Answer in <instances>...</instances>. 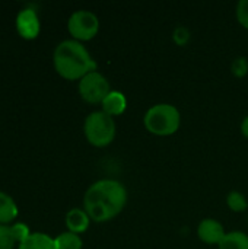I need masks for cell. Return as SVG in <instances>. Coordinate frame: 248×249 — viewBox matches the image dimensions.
<instances>
[{"label":"cell","mask_w":248,"mask_h":249,"mask_svg":"<svg viewBox=\"0 0 248 249\" xmlns=\"http://www.w3.org/2000/svg\"><path fill=\"white\" fill-rule=\"evenodd\" d=\"M126 204L127 190L115 179H99L83 196V210L95 223L113 220L124 210Z\"/></svg>","instance_id":"obj_1"},{"label":"cell","mask_w":248,"mask_h":249,"mask_svg":"<svg viewBox=\"0 0 248 249\" xmlns=\"http://www.w3.org/2000/svg\"><path fill=\"white\" fill-rule=\"evenodd\" d=\"M53 64L56 71L67 80H80L96 70V63L86 47L75 39H64L56 47Z\"/></svg>","instance_id":"obj_2"},{"label":"cell","mask_w":248,"mask_h":249,"mask_svg":"<svg viewBox=\"0 0 248 249\" xmlns=\"http://www.w3.org/2000/svg\"><path fill=\"white\" fill-rule=\"evenodd\" d=\"M145 128L155 136H172L181 125V114L171 104H156L143 117Z\"/></svg>","instance_id":"obj_3"},{"label":"cell","mask_w":248,"mask_h":249,"mask_svg":"<svg viewBox=\"0 0 248 249\" xmlns=\"http://www.w3.org/2000/svg\"><path fill=\"white\" fill-rule=\"evenodd\" d=\"M117 127L111 115L101 111L91 112L83 123V134L95 147H107L115 139Z\"/></svg>","instance_id":"obj_4"},{"label":"cell","mask_w":248,"mask_h":249,"mask_svg":"<svg viewBox=\"0 0 248 249\" xmlns=\"http://www.w3.org/2000/svg\"><path fill=\"white\" fill-rule=\"evenodd\" d=\"M67 29L75 41H91L99 31V19L89 10H76L69 18Z\"/></svg>","instance_id":"obj_5"},{"label":"cell","mask_w":248,"mask_h":249,"mask_svg":"<svg viewBox=\"0 0 248 249\" xmlns=\"http://www.w3.org/2000/svg\"><path fill=\"white\" fill-rule=\"evenodd\" d=\"M79 95L88 104H102L107 95L111 92V86L104 74L99 71H91L79 80Z\"/></svg>","instance_id":"obj_6"},{"label":"cell","mask_w":248,"mask_h":249,"mask_svg":"<svg viewBox=\"0 0 248 249\" xmlns=\"http://www.w3.org/2000/svg\"><path fill=\"white\" fill-rule=\"evenodd\" d=\"M16 29L23 39H35L39 34V19L35 10L23 9L16 16Z\"/></svg>","instance_id":"obj_7"},{"label":"cell","mask_w":248,"mask_h":249,"mask_svg":"<svg viewBox=\"0 0 248 249\" xmlns=\"http://www.w3.org/2000/svg\"><path fill=\"white\" fill-rule=\"evenodd\" d=\"M227 235L224 226L216 219H203L197 226V236L208 245H219Z\"/></svg>","instance_id":"obj_8"},{"label":"cell","mask_w":248,"mask_h":249,"mask_svg":"<svg viewBox=\"0 0 248 249\" xmlns=\"http://www.w3.org/2000/svg\"><path fill=\"white\" fill-rule=\"evenodd\" d=\"M91 217L88 216V213L83 209H72L67 212L66 214V226H67V232L72 233H85L89 228L91 223Z\"/></svg>","instance_id":"obj_9"},{"label":"cell","mask_w":248,"mask_h":249,"mask_svg":"<svg viewBox=\"0 0 248 249\" xmlns=\"http://www.w3.org/2000/svg\"><path fill=\"white\" fill-rule=\"evenodd\" d=\"M101 107H102V111L105 114H108V115H111L114 118V117L121 115L126 111V108H127V99H126V96L121 92L111 90L107 95V98L102 101Z\"/></svg>","instance_id":"obj_10"},{"label":"cell","mask_w":248,"mask_h":249,"mask_svg":"<svg viewBox=\"0 0 248 249\" xmlns=\"http://www.w3.org/2000/svg\"><path fill=\"white\" fill-rule=\"evenodd\" d=\"M19 249H56V244L54 239L47 233L34 232L19 244Z\"/></svg>","instance_id":"obj_11"},{"label":"cell","mask_w":248,"mask_h":249,"mask_svg":"<svg viewBox=\"0 0 248 249\" xmlns=\"http://www.w3.org/2000/svg\"><path fill=\"white\" fill-rule=\"evenodd\" d=\"M18 217V206L13 198L0 191V225H10Z\"/></svg>","instance_id":"obj_12"},{"label":"cell","mask_w":248,"mask_h":249,"mask_svg":"<svg viewBox=\"0 0 248 249\" xmlns=\"http://www.w3.org/2000/svg\"><path fill=\"white\" fill-rule=\"evenodd\" d=\"M219 249H248V235L241 231L228 232L218 245Z\"/></svg>","instance_id":"obj_13"},{"label":"cell","mask_w":248,"mask_h":249,"mask_svg":"<svg viewBox=\"0 0 248 249\" xmlns=\"http://www.w3.org/2000/svg\"><path fill=\"white\" fill-rule=\"evenodd\" d=\"M54 244H56V249H82L83 247L80 236L72 232L60 233L54 239Z\"/></svg>","instance_id":"obj_14"},{"label":"cell","mask_w":248,"mask_h":249,"mask_svg":"<svg viewBox=\"0 0 248 249\" xmlns=\"http://www.w3.org/2000/svg\"><path fill=\"white\" fill-rule=\"evenodd\" d=\"M227 206L229 207V210H232L235 213H243L248 209V201L243 193L231 191L227 196Z\"/></svg>","instance_id":"obj_15"},{"label":"cell","mask_w":248,"mask_h":249,"mask_svg":"<svg viewBox=\"0 0 248 249\" xmlns=\"http://www.w3.org/2000/svg\"><path fill=\"white\" fill-rule=\"evenodd\" d=\"M16 244L10 225H0V249H13Z\"/></svg>","instance_id":"obj_16"},{"label":"cell","mask_w":248,"mask_h":249,"mask_svg":"<svg viewBox=\"0 0 248 249\" xmlns=\"http://www.w3.org/2000/svg\"><path fill=\"white\" fill-rule=\"evenodd\" d=\"M231 71L235 77H244L248 73V60L246 57H238L231 64Z\"/></svg>","instance_id":"obj_17"},{"label":"cell","mask_w":248,"mask_h":249,"mask_svg":"<svg viewBox=\"0 0 248 249\" xmlns=\"http://www.w3.org/2000/svg\"><path fill=\"white\" fill-rule=\"evenodd\" d=\"M235 15H237L238 23H240L243 28L248 29V0H241V1H238Z\"/></svg>","instance_id":"obj_18"},{"label":"cell","mask_w":248,"mask_h":249,"mask_svg":"<svg viewBox=\"0 0 248 249\" xmlns=\"http://www.w3.org/2000/svg\"><path fill=\"white\" fill-rule=\"evenodd\" d=\"M172 41L178 45V47H184L189 41H190V31L184 26H178L174 29L172 32Z\"/></svg>","instance_id":"obj_19"},{"label":"cell","mask_w":248,"mask_h":249,"mask_svg":"<svg viewBox=\"0 0 248 249\" xmlns=\"http://www.w3.org/2000/svg\"><path fill=\"white\" fill-rule=\"evenodd\" d=\"M12 233H13V236H15V241L19 242V244L23 242V241L31 235L28 226L23 225V223H15V225H12Z\"/></svg>","instance_id":"obj_20"},{"label":"cell","mask_w":248,"mask_h":249,"mask_svg":"<svg viewBox=\"0 0 248 249\" xmlns=\"http://www.w3.org/2000/svg\"><path fill=\"white\" fill-rule=\"evenodd\" d=\"M241 134L248 139V115L243 120V123H241Z\"/></svg>","instance_id":"obj_21"}]
</instances>
